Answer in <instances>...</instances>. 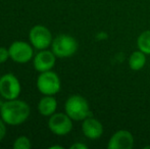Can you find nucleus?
<instances>
[{"mask_svg":"<svg viewBox=\"0 0 150 149\" xmlns=\"http://www.w3.org/2000/svg\"><path fill=\"white\" fill-rule=\"evenodd\" d=\"M9 58V51L4 47H0V64H3Z\"/></svg>","mask_w":150,"mask_h":149,"instance_id":"obj_16","label":"nucleus"},{"mask_svg":"<svg viewBox=\"0 0 150 149\" xmlns=\"http://www.w3.org/2000/svg\"><path fill=\"white\" fill-rule=\"evenodd\" d=\"M137 47L146 55H150V30L144 31L139 35L137 38Z\"/></svg>","mask_w":150,"mask_h":149,"instance_id":"obj_14","label":"nucleus"},{"mask_svg":"<svg viewBox=\"0 0 150 149\" xmlns=\"http://www.w3.org/2000/svg\"><path fill=\"white\" fill-rule=\"evenodd\" d=\"M82 132L84 136L90 140H96L102 136L103 134V126L100 121L91 117L85 119L82 124Z\"/></svg>","mask_w":150,"mask_h":149,"instance_id":"obj_11","label":"nucleus"},{"mask_svg":"<svg viewBox=\"0 0 150 149\" xmlns=\"http://www.w3.org/2000/svg\"><path fill=\"white\" fill-rule=\"evenodd\" d=\"M50 149H54V148H59V149H62L63 147L62 146H58V145H54V146H50L49 147Z\"/></svg>","mask_w":150,"mask_h":149,"instance_id":"obj_19","label":"nucleus"},{"mask_svg":"<svg viewBox=\"0 0 150 149\" xmlns=\"http://www.w3.org/2000/svg\"><path fill=\"white\" fill-rule=\"evenodd\" d=\"M31 45L32 44L24 41H14L8 48L9 57L18 64L29 62L34 55V50Z\"/></svg>","mask_w":150,"mask_h":149,"instance_id":"obj_8","label":"nucleus"},{"mask_svg":"<svg viewBox=\"0 0 150 149\" xmlns=\"http://www.w3.org/2000/svg\"><path fill=\"white\" fill-rule=\"evenodd\" d=\"M71 149H87L88 146L86 145V144L84 143H81V142H77V143L73 144V145H71Z\"/></svg>","mask_w":150,"mask_h":149,"instance_id":"obj_18","label":"nucleus"},{"mask_svg":"<svg viewBox=\"0 0 150 149\" xmlns=\"http://www.w3.org/2000/svg\"><path fill=\"white\" fill-rule=\"evenodd\" d=\"M49 130L57 136H65L73 130V119L67 113L58 112L50 115L48 121Z\"/></svg>","mask_w":150,"mask_h":149,"instance_id":"obj_7","label":"nucleus"},{"mask_svg":"<svg viewBox=\"0 0 150 149\" xmlns=\"http://www.w3.org/2000/svg\"><path fill=\"white\" fill-rule=\"evenodd\" d=\"M21 83L13 74H5L0 77V95L6 100L16 99L21 94Z\"/></svg>","mask_w":150,"mask_h":149,"instance_id":"obj_5","label":"nucleus"},{"mask_svg":"<svg viewBox=\"0 0 150 149\" xmlns=\"http://www.w3.org/2000/svg\"><path fill=\"white\" fill-rule=\"evenodd\" d=\"M134 146V136L128 130L115 132L107 144L108 149H132Z\"/></svg>","mask_w":150,"mask_h":149,"instance_id":"obj_9","label":"nucleus"},{"mask_svg":"<svg viewBox=\"0 0 150 149\" xmlns=\"http://www.w3.org/2000/svg\"><path fill=\"white\" fill-rule=\"evenodd\" d=\"M31 108L23 100L12 99L3 102L0 107V117L6 125L18 126L26 121L30 117Z\"/></svg>","mask_w":150,"mask_h":149,"instance_id":"obj_1","label":"nucleus"},{"mask_svg":"<svg viewBox=\"0 0 150 149\" xmlns=\"http://www.w3.org/2000/svg\"><path fill=\"white\" fill-rule=\"evenodd\" d=\"M31 147V140L28 137H26V136H20L13 143L14 149H29Z\"/></svg>","mask_w":150,"mask_h":149,"instance_id":"obj_15","label":"nucleus"},{"mask_svg":"<svg viewBox=\"0 0 150 149\" xmlns=\"http://www.w3.org/2000/svg\"><path fill=\"white\" fill-rule=\"evenodd\" d=\"M56 55L51 51L44 49L41 50L39 53L36 54L34 58V68L37 72L43 73L47 71H51L52 68L55 66Z\"/></svg>","mask_w":150,"mask_h":149,"instance_id":"obj_10","label":"nucleus"},{"mask_svg":"<svg viewBox=\"0 0 150 149\" xmlns=\"http://www.w3.org/2000/svg\"><path fill=\"white\" fill-rule=\"evenodd\" d=\"M60 79L52 71L41 73L37 79V88L44 95H55L60 90Z\"/></svg>","mask_w":150,"mask_h":149,"instance_id":"obj_4","label":"nucleus"},{"mask_svg":"<svg viewBox=\"0 0 150 149\" xmlns=\"http://www.w3.org/2000/svg\"><path fill=\"white\" fill-rule=\"evenodd\" d=\"M78 42L74 37L69 35L61 34L55 37L51 43V50L56 57L65 58L71 57L77 52L78 50Z\"/></svg>","mask_w":150,"mask_h":149,"instance_id":"obj_3","label":"nucleus"},{"mask_svg":"<svg viewBox=\"0 0 150 149\" xmlns=\"http://www.w3.org/2000/svg\"><path fill=\"white\" fill-rule=\"evenodd\" d=\"M65 113L73 121H84L92 115L90 106L85 97L81 95H71L67 99L64 104Z\"/></svg>","mask_w":150,"mask_h":149,"instance_id":"obj_2","label":"nucleus"},{"mask_svg":"<svg viewBox=\"0 0 150 149\" xmlns=\"http://www.w3.org/2000/svg\"><path fill=\"white\" fill-rule=\"evenodd\" d=\"M29 39H30L32 46L38 50L47 49L53 41L51 32L42 25L34 26L31 29L29 33Z\"/></svg>","mask_w":150,"mask_h":149,"instance_id":"obj_6","label":"nucleus"},{"mask_svg":"<svg viewBox=\"0 0 150 149\" xmlns=\"http://www.w3.org/2000/svg\"><path fill=\"white\" fill-rule=\"evenodd\" d=\"M57 108V101L51 95H45L38 103V110L44 117H50Z\"/></svg>","mask_w":150,"mask_h":149,"instance_id":"obj_12","label":"nucleus"},{"mask_svg":"<svg viewBox=\"0 0 150 149\" xmlns=\"http://www.w3.org/2000/svg\"><path fill=\"white\" fill-rule=\"evenodd\" d=\"M146 64V54L142 52L141 50H137L131 53L129 57V68L132 71H140Z\"/></svg>","mask_w":150,"mask_h":149,"instance_id":"obj_13","label":"nucleus"},{"mask_svg":"<svg viewBox=\"0 0 150 149\" xmlns=\"http://www.w3.org/2000/svg\"><path fill=\"white\" fill-rule=\"evenodd\" d=\"M148 148H150V146H145L144 147V149H148Z\"/></svg>","mask_w":150,"mask_h":149,"instance_id":"obj_20","label":"nucleus"},{"mask_svg":"<svg viewBox=\"0 0 150 149\" xmlns=\"http://www.w3.org/2000/svg\"><path fill=\"white\" fill-rule=\"evenodd\" d=\"M6 135V126H5V121L2 119H0V142L4 139Z\"/></svg>","mask_w":150,"mask_h":149,"instance_id":"obj_17","label":"nucleus"}]
</instances>
